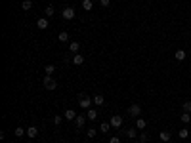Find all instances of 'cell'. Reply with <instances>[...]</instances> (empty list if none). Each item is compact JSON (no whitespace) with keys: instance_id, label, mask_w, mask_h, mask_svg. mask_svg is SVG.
<instances>
[{"instance_id":"obj_17","label":"cell","mask_w":191,"mask_h":143,"mask_svg":"<svg viewBox=\"0 0 191 143\" xmlns=\"http://www.w3.org/2000/svg\"><path fill=\"white\" fill-rule=\"evenodd\" d=\"M14 134H15V137H23V136H27V132H25L23 126H17V128L14 130Z\"/></svg>"},{"instance_id":"obj_29","label":"cell","mask_w":191,"mask_h":143,"mask_svg":"<svg viewBox=\"0 0 191 143\" xmlns=\"http://www.w3.org/2000/svg\"><path fill=\"white\" fill-rule=\"evenodd\" d=\"M99 6H102V8H109L111 6V0H99Z\"/></svg>"},{"instance_id":"obj_28","label":"cell","mask_w":191,"mask_h":143,"mask_svg":"<svg viewBox=\"0 0 191 143\" xmlns=\"http://www.w3.org/2000/svg\"><path fill=\"white\" fill-rule=\"evenodd\" d=\"M63 118H65V116H59V115H55V116H54V124H55V126H59V124L63 122Z\"/></svg>"},{"instance_id":"obj_14","label":"cell","mask_w":191,"mask_h":143,"mask_svg":"<svg viewBox=\"0 0 191 143\" xmlns=\"http://www.w3.org/2000/svg\"><path fill=\"white\" fill-rule=\"evenodd\" d=\"M86 116H88V120H96V118H98V111H96V109H92V107H90L88 111H86Z\"/></svg>"},{"instance_id":"obj_30","label":"cell","mask_w":191,"mask_h":143,"mask_svg":"<svg viewBox=\"0 0 191 143\" xmlns=\"http://www.w3.org/2000/svg\"><path fill=\"white\" fill-rule=\"evenodd\" d=\"M96 134H98V130H94V128L88 130V137H96Z\"/></svg>"},{"instance_id":"obj_15","label":"cell","mask_w":191,"mask_h":143,"mask_svg":"<svg viewBox=\"0 0 191 143\" xmlns=\"http://www.w3.org/2000/svg\"><path fill=\"white\" fill-rule=\"evenodd\" d=\"M145 126H147V120L145 118H136V128L138 130H145Z\"/></svg>"},{"instance_id":"obj_33","label":"cell","mask_w":191,"mask_h":143,"mask_svg":"<svg viewBox=\"0 0 191 143\" xmlns=\"http://www.w3.org/2000/svg\"><path fill=\"white\" fill-rule=\"evenodd\" d=\"M10 143H14V141H10Z\"/></svg>"},{"instance_id":"obj_32","label":"cell","mask_w":191,"mask_h":143,"mask_svg":"<svg viewBox=\"0 0 191 143\" xmlns=\"http://www.w3.org/2000/svg\"><path fill=\"white\" fill-rule=\"evenodd\" d=\"M109 143H120V137H119V136H113V137L109 139Z\"/></svg>"},{"instance_id":"obj_21","label":"cell","mask_w":191,"mask_h":143,"mask_svg":"<svg viewBox=\"0 0 191 143\" xmlns=\"http://www.w3.org/2000/svg\"><path fill=\"white\" fill-rule=\"evenodd\" d=\"M44 73H46V76H52L54 73H55V65H46V67H44Z\"/></svg>"},{"instance_id":"obj_23","label":"cell","mask_w":191,"mask_h":143,"mask_svg":"<svg viewBox=\"0 0 191 143\" xmlns=\"http://www.w3.org/2000/svg\"><path fill=\"white\" fill-rule=\"evenodd\" d=\"M111 128H113V126H111V122H102V124H99V130H102L103 134H107Z\"/></svg>"},{"instance_id":"obj_10","label":"cell","mask_w":191,"mask_h":143,"mask_svg":"<svg viewBox=\"0 0 191 143\" xmlns=\"http://www.w3.org/2000/svg\"><path fill=\"white\" fill-rule=\"evenodd\" d=\"M37 136H38V128H37V126H29V128H27V137L35 139Z\"/></svg>"},{"instance_id":"obj_7","label":"cell","mask_w":191,"mask_h":143,"mask_svg":"<svg viewBox=\"0 0 191 143\" xmlns=\"http://www.w3.org/2000/svg\"><path fill=\"white\" fill-rule=\"evenodd\" d=\"M109 122H111V126H113V128H117V130H119V128L122 126V118H120L119 115H115V116H111V118H109Z\"/></svg>"},{"instance_id":"obj_18","label":"cell","mask_w":191,"mask_h":143,"mask_svg":"<svg viewBox=\"0 0 191 143\" xmlns=\"http://www.w3.org/2000/svg\"><path fill=\"white\" fill-rule=\"evenodd\" d=\"M124 134H126V137H130V139H134V137H136V136H138V128H128V130L124 132Z\"/></svg>"},{"instance_id":"obj_1","label":"cell","mask_w":191,"mask_h":143,"mask_svg":"<svg viewBox=\"0 0 191 143\" xmlns=\"http://www.w3.org/2000/svg\"><path fill=\"white\" fill-rule=\"evenodd\" d=\"M92 105H94V99H92L90 95H86L84 92H82V94H78V107H80L82 111H88V109L92 107Z\"/></svg>"},{"instance_id":"obj_3","label":"cell","mask_w":191,"mask_h":143,"mask_svg":"<svg viewBox=\"0 0 191 143\" xmlns=\"http://www.w3.org/2000/svg\"><path fill=\"white\" fill-rule=\"evenodd\" d=\"M61 17H63V19H67V21L75 19V8H71V6H65V8L61 10Z\"/></svg>"},{"instance_id":"obj_11","label":"cell","mask_w":191,"mask_h":143,"mask_svg":"<svg viewBox=\"0 0 191 143\" xmlns=\"http://www.w3.org/2000/svg\"><path fill=\"white\" fill-rule=\"evenodd\" d=\"M82 10L84 12H92L94 10V0H82Z\"/></svg>"},{"instance_id":"obj_16","label":"cell","mask_w":191,"mask_h":143,"mask_svg":"<svg viewBox=\"0 0 191 143\" xmlns=\"http://www.w3.org/2000/svg\"><path fill=\"white\" fill-rule=\"evenodd\" d=\"M180 120H182L184 124H189V122H191V113H185V111H184L182 115H180Z\"/></svg>"},{"instance_id":"obj_27","label":"cell","mask_w":191,"mask_h":143,"mask_svg":"<svg viewBox=\"0 0 191 143\" xmlns=\"http://www.w3.org/2000/svg\"><path fill=\"white\" fill-rule=\"evenodd\" d=\"M182 109H184L185 113H191V101H184V103H182Z\"/></svg>"},{"instance_id":"obj_6","label":"cell","mask_w":191,"mask_h":143,"mask_svg":"<svg viewBox=\"0 0 191 143\" xmlns=\"http://www.w3.org/2000/svg\"><path fill=\"white\" fill-rule=\"evenodd\" d=\"M63 116H65V120H71V122H75V118H76V111H75V109H65Z\"/></svg>"},{"instance_id":"obj_8","label":"cell","mask_w":191,"mask_h":143,"mask_svg":"<svg viewBox=\"0 0 191 143\" xmlns=\"http://www.w3.org/2000/svg\"><path fill=\"white\" fill-rule=\"evenodd\" d=\"M159 139H161L163 143H168V141L172 139V134H170V132H168V130H163L161 134H159Z\"/></svg>"},{"instance_id":"obj_13","label":"cell","mask_w":191,"mask_h":143,"mask_svg":"<svg viewBox=\"0 0 191 143\" xmlns=\"http://www.w3.org/2000/svg\"><path fill=\"white\" fill-rule=\"evenodd\" d=\"M92 99H94V105H98V107H103V103H105V101H103V95H102V94H96V95L92 97Z\"/></svg>"},{"instance_id":"obj_24","label":"cell","mask_w":191,"mask_h":143,"mask_svg":"<svg viewBox=\"0 0 191 143\" xmlns=\"http://www.w3.org/2000/svg\"><path fill=\"white\" fill-rule=\"evenodd\" d=\"M55 14V10H54V6H46V10H44V15L46 17H52Z\"/></svg>"},{"instance_id":"obj_2","label":"cell","mask_w":191,"mask_h":143,"mask_svg":"<svg viewBox=\"0 0 191 143\" xmlns=\"http://www.w3.org/2000/svg\"><path fill=\"white\" fill-rule=\"evenodd\" d=\"M42 86L44 88H46V90H55V88H58V80H55L54 78V76H44V78H42Z\"/></svg>"},{"instance_id":"obj_25","label":"cell","mask_w":191,"mask_h":143,"mask_svg":"<svg viewBox=\"0 0 191 143\" xmlns=\"http://www.w3.org/2000/svg\"><path fill=\"white\" fill-rule=\"evenodd\" d=\"M21 8H23L25 12H29V10L33 8V2H31V0H23V2H21Z\"/></svg>"},{"instance_id":"obj_31","label":"cell","mask_w":191,"mask_h":143,"mask_svg":"<svg viewBox=\"0 0 191 143\" xmlns=\"http://www.w3.org/2000/svg\"><path fill=\"white\" fill-rule=\"evenodd\" d=\"M140 143H147V134H140Z\"/></svg>"},{"instance_id":"obj_20","label":"cell","mask_w":191,"mask_h":143,"mask_svg":"<svg viewBox=\"0 0 191 143\" xmlns=\"http://www.w3.org/2000/svg\"><path fill=\"white\" fill-rule=\"evenodd\" d=\"M69 50H71V53H78L80 44H78V42H69Z\"/></svg>"},{"instance_id":"obj_19","label":"cell","mask_w":191,"mask_h":143,"mask_svg":"<svg viewBox=\"0 0 191 143\" xmlns=\"http://www.w3.org/2000/svg\"><path fill=\"white\" fill-rule=\"evenodd\" d=\"M58 40H59V42H69V32H67V31H61L59 35H58Z\"/></svg>"},{"instance_id":"obj_26","label":"cell","mask_w":191,"mask_h":143,"mask_svg":"<svg viewBox=\"0 0 191 143\" xmlns=\"http://www.w3.org/2000/svg\"><path fill=\"white\" fill-rule=\"evenodd\" d=\"M180 137H182V139H187L189 137V130L187 128H182V130H180V134H178Z\"/></svg>"},{"instance_id":"obj_12","label":"cell","mask_w":191,"mask_h":143,"mask_svg":"<svg viewBox=\"0 0 191 143\" xmlns=\"http://www.w3.org/2000/svg\"><path fill=\"white\" fill-rule=\"evenodd\" d=\"M82 63H84L82 53H73V65H82Z\"/></svg>"},{"instance_id":"obj_4","label":"cell","mask_w":191,"mask_h":143,"mask_svg":"<svg viewBox=\"0 0 191 143\" xmlns=\"http://www.w3.org/2000/svg\"><path fill=\"white\" fill-rule=\"evenodd\" d=\"M128 115H130L132 118H138V116L141 115V107H140L138 103H132V105L128 107Z\"/></svg>"},{"instance_id":"obj_9","label":"cell","mask_w":191,"mask_h":143,"mask_svg":"<svg viewBox=\"0 0 191 143\" xmlns=\"http://www.w3.org/2000/svg\"><path fill=\"white\" fill-rule=\"evenodd\" d=\"M48 25H50V23H48V17H38V19H37V27H38V29L44 31V29H48Z\"/></svg>"},{"instance_id":"obj_5","label":"cell","mask_w":191,"mask_h":143,"mask_svg":"<svg viewBox=\"0 0 191 143\" xmlns=\"http://www.w3.org/2000/svg\"><path fill=\"white\" fill-rule=\"evenodd\" d=\"M86 120H88V116H86V113H80V115H76V118H75V126L80 130V128H84V124H86Z\"/></svg>"},{"instance_id":"obj_22","label":"cell","mask_w":191,"mask_h":143,"mask_svg":"<svg viewBox=\"0 0 191 143\" xmlns=\"http://www.w3.org/2000/svg\"><path fill=\"white\" fill-rule=\"evenodd\" d=\"M174 57H176L178 61H184V59H185V50H176Z\"/></svg>"}]
</instances>
